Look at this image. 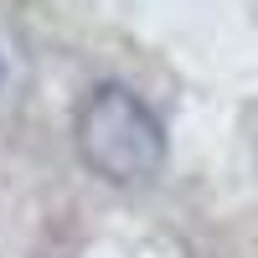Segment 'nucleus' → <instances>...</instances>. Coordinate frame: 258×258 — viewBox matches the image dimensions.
I'll list each match as a JSON object with an SVG mask.
<instances>
[{"label":"nucleus","instance_id":"obj_1","mask_svg":"<svg viewBox=\"0 0 258 258\" xmlns=\"http://www.w3.org/2000/svg\"><path fill=\"white\" fill-rule=\"evenodd\" d=\"M73 140L83 165L109 186H145L165 165V129L155 109L124 83H98L78 103Z\"/></svg>","mask_w":258,"mask_h":258}]
</instances>
